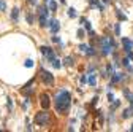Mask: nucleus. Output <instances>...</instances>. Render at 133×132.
Returning a JSON list of instances; mask_svg holds the SVG:
<instances>
[{"instance_id": "20", "label": "nucleus", "mask_w": 133, "mask_h": 132, "mask_svg": "<svg viewBox=\"0 0 133 132\" xmlns=\"http://www.w3.org/2000/svg\"><path fill=\"white\" fill-rule=\"evenodd\" d=\"M51 64H52V65H54V67H56V69H60V67H62V62H60L59 59H54V61H52Z\"/></svg>"}, {"instance_id": "29", "label": "nucleus", "mask_w": 133, "mask_h": 132, "mask_svg": "<svg viewBox=\"0 0 133 132\" xmlns=\"http://www.w3.org/2000/svg\"><path fill=\"white\" fill-rule=\"evenodd\" d=\"M52 41H54V43H60V38L56 37V34H54V37H52Z\"/></svg>"}, {"instance_id": "7", "label": "nucleus", "mask_w": 133, "mask_h": 132, "mask_svg": "<svg viewBox=\"0 0 133 132\" xmlns=\"http://www.w3.org/2000/svg\"><path fill=\"white\" fill-rule=\"evenodd\" d=\"M40 104H41V107H43V108L48 110V107H49V104H51L49 95H48V94H41V95H40Z\"/></svg>"}, {"instance_id": "1", "label": "nucleus", "mask_w": 133, "mask_h": 132, "mask_svg": "<svg viewBox=\"0 0 133 132\" xmlns=\"http://www.w3.org/2000/svg\"><path fill=\"white\" fill-rule=\"evenodd\" d=\"M70 105H71V95H70V92L65 91V89L59 91L57 95H56V110H57V113L68 111Z\"/></svg>"}, {"instance_id": "14", "label": "nucleus", "mask_w": 133, "mask_h": 132, "mask_svg": "<svg viewBox=\"0 0 133 132\" xmlns=\"http://www.w3.org/2000/svg\"><path fill=\"white\" fill-rule=\"evenodd\" d=\"M40 26H48V19H46V14H40Z\"/></svg>"}, {"instance_id": "34", "label": "nucleus", "mask_w": 133, "mask_h": 132, "mask_svg": "<svg viewBox=\"0 0 133 132\" xmlns=\"http://www.w3.org/2000/svg\"><path fill=\"white\" fill-rule=\"evenodd\" d=\"M128 59H130V61H133V53H131V51H128Z\"/></svg>"}, {"instance_id": "32", "label": "nucleus", "mask_w": 133, "mask_h": 132, "mask_svg": "<svg viewBox=\"0 0 133 132\" xmlns=\"http://www.w3.org/2000/svg\"><path fill=\"white\" fill-rule=\"evenodd\" d=\"M87 83V78L86 76H81V85H86Z\"/></svg>"}, {"instance_id": "11", "label": "nucleus", "mask_w": 133, "mask_h": 132, "mask_svg": "<svg viewBox=\"0 0 133 132\" xmlns=\"http://www.w3.org/2000/svg\"><path fill=\"white\" fill-rule=\"evenodd\" d=\"M133 116V108L130 107V108H125L124 111H122V118L124 119H128V118H131Z\"/></svg>"}, {"instance_id": "13", "label": "nucleus", "mask_w": 133, "mask_h": 132, "mask_svg": "<svg viewBox=\"0 0 133 132\" xmlns=\"http://www.w3.org/2000/svg\"><path fill=\"white\" fill-rule=\"evenodd\" d=\"M17 16H19V8H13V11H11V19L16 22L17 21Z\"/></svg>"}, {"instance_id": "10", "label": "nucleus", "mask_w": 133, "mask_h": 132, "mask_svg": "<svg viewBox=\"0 0 133 132\" xmlns=\"http://www.w3.org/2000/svg\"><path fill=\"white\" fill-rule=\"evenodd\" d=\"M122 92H124V95H125V99H127V100H128L130 104H131V108H133V94H131V92H130L127 88H124V91H122Z\"/></svg>"}, {"instance_id": "25", "label": "nucleus", "mask_w": 133, "mask_h": 132, "mask_svg": "<svg viewBox=\"0 0 133 132\" xmlns=\"http://www.w3.org/2000/svg\"><path fill=\"white\" fill-rule=\"evenodd\" d=\"M117 18H119V19H122V21H125V19H127V16H125V14H122L119 10H117Z\"/></svg>"}, {"instance_id": "2", "label": "nucleus", "mask_w": 133, "mask_h": 132, "mask_svg": "<svg viewBox=\"0 0 133 132\" xmlns=\"http://www.w3.org/2000/svg\"><path fill=\"white\" fill-rule=\"evenodd\" d=\"M114 46H116V43H114V40L111 37H105V38L100 40V50H101V54H103V56L113 53Z\"/></svg>"}, {"instance_id": "36", "label": "nucleus", "mask_w": 133, "mask_h": 132, "mask_svg": "<svg viewBox=\"0 0 133 132\" xmlns=\"http://www.w3.org/2000/svg\"><path fill=\"white\" fill-rule=\"evenodd\" d=\"M103 2H105V3H109V2H111V0H103Z\"/></svg>"}, {"instance_id": "33", "label": "nucleus", "mask_w": 133, "mask_h": 132, "mask_svg": "<svg viewBox=\"0 0 133 132\" xmlns=\"http://www.w3.org/2000/svg\"><path fill=\"white\" fill-rule=\"evenodd\" d=\"M7 105H8V108H11V107H13V102H11V99H8V102H7Z\"/></svg>"}, {"instance_id": "16", "label": "nucleus", "mask_w": 133, "mask_h": 132, "mask_svg": "<svg viewBox=\"0 0 133 132\" xmlns=\"http://www.w3.org/2000/svg\"><path fill=\"white\" fill-rule=\"evenodd\" d=\"M38 11H40V14H48V11H49V8H48L46 5H43V7H40V8H38Z\"/></svg>"}, {"instance_id": "6", "label": "nucleus", "mask_w": 133, "mask_h": 132, "mask_svg": "<svg viewBox=\"0 0 133 132\" xmlns=\"http://www.w3.org/2000/svg\"><path fill=\"white\" fill-rule=\"evenodd\" d=\"M48 27L51 29L52 34H57L59 29H60V22H59L57 19H51V21H48Z\"/></svg>"}, {"instance_id": "39", "label": "nucleus", "mask_w": 133, "mask_h": 132, "mask_svg": "<svg viewBox=\"0 0 133 132\" xmlns=\"http://www.w3.org/2000/svg\"><path fill=\"white\" fill-rule=\"evenodd\" d=\"M45 2H48V0H45Z\"/></svg>"}, {"instance_id": "4", "label": "nucleus", "mask_w": 133, "mask_h": 132, "mask_svg": "<svg viewBox=\"0 0 133 132\" xmlns=\"http://www.w3.org/2000/svg\"><path fill=\"white\" fill-rule=\"evenodd\" d=\"M41 80H43V83L45 85H48V86H52L54 85V76H52V73L51 72H46V70H41Z\"/></svg>"}, {"instance_id": "23", "label": "nucleus", "mask_w": 133, "mask_h": 132, "mask_svg": "<svg viewBox=\"0 0 133 132\" xmlns=\"http://www.w3.org/2000/svg\"><path fill=\"white\" fill-rule=\"evenodd\" d=\"M119 105H120V102H119V100H113V105H111V111H113V110H116Z\"/></svg>"}, {"instance_id": "17", "label": "nucleus", "mask_w": 133, "mask_h": 132, "mask_svg": "<svg viewBox=\"0 0 133 132\" xmlns=\"http://www.w3.org/2000/svg\"><path fill=\"white\" fill-rule=\"evenodd\" d=\"M63 64H65V65H68V67H70V65H73V57H70V56H68V57H65V59H63Z\"/></svg>"}, {"instance_id": "21", "label": "nucleus", "mask_w": 133, "mask_h": 132, "mask_svg": "<svg viewBox=\"0 0 133 132\" xmlns=\"http://www.w3.org/2000/svg\"><path fill=\"white\" fill-rule=\"evenodd\" d=\"M89 45H79V50L82 51V53H86V54H87V51H89Z\"/></svg>"}, {"instance_id": "18", "label": "nucleus", "mask_w": 133, "mask_h": 132, "mask_svg": "<svg viewBox=\"0 0 133 132\" xmlns=\"http://www.w3.org/2000/svg\"><path fill=\"white\" fill-rule=\"evenodd\" d=\"M89 85H90V86H95V85H97V76H95V75H90V78H89Z\"/></svg>"}, {"instance_id": "38", "label": "nucleus", "mask_w": 133, "mask_h": 132, "mask_svg": "<svg viewBox=\"0 0 133 132\" xmlns=\"http://www.w3.org/2000/svg\"><path fill=\"white\" fill-rule=\"evenodd\" d=\"M0 10H2V3H0Z\"/></svg>"}, {"instance_id": "27", "label": "nucleus", "mask_w": 133, "mask_h": 132, "mask_svg": "<svg viewBox=\"0 0 133 132\" xmlns=\"http://www.w3.org/2000/svg\"><path fill=\"white\" fill-rule=\"evenodd\" d=\"M78 38H84V30H82V29L78 30Z\"/></svg>"}, {"instance_id": "5", "label": "nucleus", "mask_w": 133, "mask_h": 132, "mask_svg": "<svg viewBox=\"0 0 133 132\" xmlns=\"http://www.w3.org/2000/svg\"><path fill=\"white\" fill-rule=\"evenodd\" d=\"M41 53L46 54V61L48 62H52L54 59H56V54H54V51L51 50L49 46H41Z\"/></svg>"}, {"instance_id": "26", "label": "nucleus", "mask_w": 133, "mask_h": 132, "mask_svg": "<svg viewBox=\"0 0 133 132\" xmlns=\"http://www.w3.org/2000/svg\"><path fill=\"white\" fill-rule=\"evenodd\" d=\"M122 64L125 65V67H130V59L127 57V59H122Z\"/></svg>"}, {"instance_id": "15", "label": "nucleus", "mask_w": 133, "mask_h": 132, "mask_svg": "<svg viewBox=\"0 0 133 132\" xmlns=\"http://www.w3.org/2000/svg\"><path fill=\"white\" fill-rule=\"evenodd\" d=\"M114 75V69H113V65H108L106 67V75L105 76H113Z\"/></svg>"}, {"instance_id": "31", "label": "nucleus", "mask_w": 133, "mask_h": 132, "mask_svg": "<svg viewBox=\"0 0 133 132\" xmlns=\"http://www.w3.org/2000/svg\"><path fill=\"white\" fill-rule=\"evenodd\" d=\"M113 100H114V95L111 92H108V102H113Z\"/></svg>"}, {"instance_id": "35", "label": "nucleus", "mask_w": 133, "mask_h": 132, "mask_svg": "<svg viewBox=\"0 0 133 132\" xmlns=\"http://www.w3.org/2000/svg\"><path fill=\"white\" fill-rule=\"evenodd\" d=\"M29 3H32V5H35V3H37V0H29Z\"/></svg>"}, {"instance_id": "8", "label": "nucleus", "mask_w": 133, "mask_h": 132, "mask_svg": "<svg viewBox=\"0 0 133 132\" xmlns=\"http://www.w3.org/2000/svg\"><path fill=\"white\" fill-rule=\"evenodd\" d=\"M122 45H124V51L125 53H128L131 51V48H133V43L128 40V38H122Z\"/></svg>"}, {"instance_id": "24", "label": "nucleus", "mask_w": 133, "mask_h": 132, "mask_svg": "<svg viewBox=\"0 0 133 132\" xmlns=\"http://www.w3.org/2000/svg\"><path fill=\"white\" fill-rule=\"evenodd\" d=\"M24 65H26V67H33V61H32V59H27Z\"/></svg>"}, {"instance_id": "12", "label": "nucleus", "mask_w": 133, "mask_h": 132, "mask_svg": "<svg viewBox=\"0 0 133 132\" xmlns=\"http://www.w3.org/2000/svg\"><path fill=\"white\" fill-rule=\"evenodd\" d=\"M48 8H49L52 13L57 10V3H56V0H48Z\"/></svg>"}, {"instance_id": "30", "label": "nucleus", "mask_w": 133, "mask_h": 132, "mask_svg": "<svg viewBox=\"0 0 133 132\" xmlns=\"http://www.w3.org/2000/svg\"><path fill=\"white\" fill-rule=\"evenodd\" d=\"M27 22H29V24H32V22H33V18H32V14H27Z\"/></svg>"}, {"instance_id": "19", "label": "nucleus", "mask_w": 133, "mask_h": 132, "mask_svg": "<svg viewBox=\"0 0 133 132\" xmlns=\"http://www.w3.org/2000/svg\"><path fill=\"white\" fill-rule=\"evenodd\" d=\"M81 24H82V26L87 29V30H90V22H89L87 19H84V18H82V19H81Z\"/></svg>"}, {"instance_id": "9", "label": "nucleus", "mask_w": 133, "mask_h": 132, "mask_svg": "<svg viewBox=\"0 0 133 132\" xmlns=\"http://www.w3.org/2000/svg\"><path fill=\"white\" fill-rule=\"evenodd\" d=\"M32 85H33V81H30V83H29V85H27V86H24V88L21 89V92H22L24 95H29L30 92H32V91H33V88H32Z\"/></svg>"}, {"instance_id": "28", "label": "nucleus", "mask_w": 133, "mask_h": 132, "mask_svg": "<svg viewBox=\"0 0 133 132\" xmlns=\"http://www.w3.org/2000/svg\"><path fill=\"white\" fill-rule=\"evenodd\" d=\"M114 30H116V35L119 37V35H120V26H119V24H116V29H114Z\"/></svg>"}, {"instance_id": "3", "label": "nucleus", "mask_w": 133, "mask_h": 132, "mask_svg": "<svg viewBox=\"0 0 133 132\" xmlns=\"http://www.w3.org/2000/svg\"><path fill=\"white\" fill-rule=\"evenodd\" d=\"M35 124H38V126H48L51 123V116H49V113H48V110H43V111H40L35 115Z\"/></svg>"}, {"instance_id": "37", "label": "nucleus", "mask_w": 133, "mask_h": 132, "mask_svg": "<svg viewBox=\"0 0 133 132\" xmlns=\"http://www.w3.org/2000/svg\"><path fill=\"white\" fill-rule=\"evenodd\" d=\"M130 130H133V124H131V127H130Z\"/></svg>"}, {"instance_id": "22", "label": "nucleus", "mask_w": 133, "mask_h": 132, "mask_svg": "<svg viewBox=\"0 0 133 132\" xmlns=\"http://www.w3.org/2000/svg\"><path fill=\"white\" fill-rule=\"evenodd\" d=\"M68 16L70 18H76V10L75 8H68Z\"/></svg>"}]
</instances>
